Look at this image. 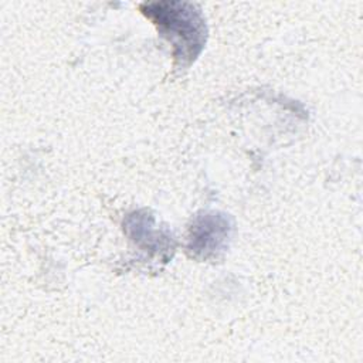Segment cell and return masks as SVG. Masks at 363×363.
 I'll use <instances>...</instances> for the list:
<instances>
[{
  "label": "cell",
  "instance_id": "obj_1",
  "mask_svg": "<svg viewBox=\"0 0 363 363\" xmlns=\"http://www.w3.org/2000/svg\"><path fill=\"white\" fill-rule=\"evenodd\" d=\"M159 33L173 45V57L180 67H189L206 43L204 17L197 6L184 1H157L140 6Z\"/></svg>",
  "mask_w": 363,
  "mask_h": 363
},
{
  "label": "cell",
  "instance_id": "obj_2",
  "mask_svg": "<svg viewBox=\"0 0 363 363\" xmlns=\"http://www.w3.org/2000/svg\"><path fill=\"white\" fill-rule=\"evenodd\" d=\"M228 223L223 216L206 214L200 217L191 227L190 250L204 257L216 254L228 238Z\"/></svg>",
  "mask_w": 363,
  "mask_h": 363
}]
</instances>
